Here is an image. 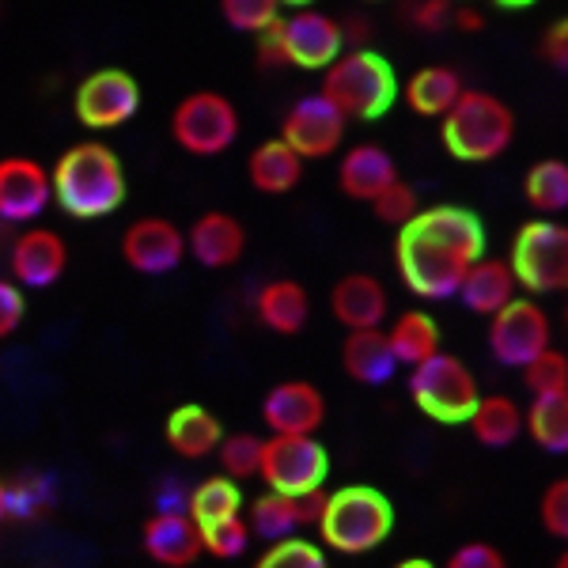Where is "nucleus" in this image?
<instances>
[{"instance_id":"1","label":"nucleus","mask_w":568,"mask_h":568,"mask_svg":"<svg viewBox=\"0 0 568 568\" xmlns=\"http://www.w3.org/2000/svg\"><path fill=\"white\" fill-rule=\"evenodd\" d=\"M485 254L481 220L463 205L420 209L394 240L398 277L417 300H455L474 262Z\"/></svg>"},{"instance_id":"2","label":"nucleus","mask_w":568,"mask_h":568,"mask_svg":"<svg viewBox=\"0 0 568 568\" xmlns=\"http://www.w3.org/2000/svg\"><path fill=\"white\" fill-rule=\"evenodd\" d=\"M50 190L53 201L65 209V216L99 220L125 205L130 182H125V168L114 149L99 141H80L58 155L50 171Z\"/></svg>"},{"instance_id":"3","label":"nucleus","mask_w":568,"mask_h":568,"mask_svg":"<svg viewBox=\"0 0 568 568\" xmlns=\"http://www.w3.org/2000/svg\"><path fill=\"white\" fill-rule=\"evenodd\" d=\"M315 527L326 549L361 557L390 538L394 504L387 500V493L372 489V485H342V489L323 497V511H318Z\"/></svg>"},{"instance_id":"4","label":"nucleus","mask_w":568,"mask_h":568,"mask_svg":"<svg viewBox=\"0 0 568 568\" xmlns=\"http://www.w3.org/2000/svg\"><path fill=\"white\" fill-rule=\"evenodd\" d=\"M439 136H444V149L452 160L489 163L516 141V114L493 91L463 88L455 106L439 118Z\"/></svg>"},{"instance_id":"5","label":"nucleus","mask_w":568,"mask_h":568,"mask_svg":"<svg viewBox=\"0 0 568 568\" xmlns=\"http://www.w3.org/2000/svg\"><path fill=\"white\" fill-rule=\"evenodd\" d=\"M323 95L345 114V122H375L398 99V77L383 53L356 45L349 53H337L334 65L323 69Z\"/></svg>"},{"instance_id":"6","label":"nucleus","mask_w":568,"mask_h":568,"mask_svg":"<svg viewBox=\"0 0 568 568\" xmlns=\"http://www.w3.org/2000/svg\"><path fill=\"white\" fill-rule=\"evenodd\" d=\"M409 398L414 406L436 425H466V417L474 414L481 398V387L474 379V372L466 368L459 356L452 353H433L428 361H420L409 368Z\"/></svg>"},{"instance_id":"7","label":"nucleus","mask_w":568,"mask_h":568,"mask_svg":"<svg viewBox=\"0 0 568 568\" xmlns=\"http://www.w3.org/2000/svg\"><path fill=\"white\" fill-rule=\"evenodd\" d=\"M508 270L516 284L530 296H549V292L568 288V227L549 216L527 220L511 240Z\"/></svg>"},{"instance_id":"8","label":"nucleus","mask_w":568,"mask_h":568,"mask_svg":"<svg viewBox=\"0 0 568 568\" xmlns=\"http://www.w3.org/2000/svg\"><path fill=\"white\" fill-rule=\"evenodd\" d=\"M171 136L190 155H220L240 141V110L220 91H190L171 114Z\"/></svg>"},{"instance_id":"9","label":"nucleus","mask_w":568,"mask_h":568,"mask_svg":"<svg viewBox=\"0 0 568 568\" xmlns=\"http://www.w3.org/2000/svg\"><path fill=\"white\" fill-rule=\"evenodd\" d=\"M258 478L281 497H307L329 478V455L315 436H270L262 439Z\"/></svg>"},{"instance_id":"10","label":"nucleus","mask_w":568,"mask_h":568,"mask_svg":"<svg viewBox=\"0 0 568 568\" xmlns=\"http://www.w3.org/2000/svg\"><path fill=\"white\" fill-rule=\"evenodd\" d=\"M270 34L281 50V65L304 69V72L334 65L337 53H345L342 23L326 12H315V8H296L292 16L273 23Z\"/></svg>"},{"instance_id":"11","label":"nucleus","mask_w":568,"mask_h":568,"mask_svg":"<svg viewBox=\"0 0 568 568\" xmlns=\"http://www.w3.org/2000/svg\"><path fill=\"white\" fill-rule=\"evenodd\" d=\"M72 110H77L80 125L95 133L122 130L141 110V84L125 69H99L80 80L77 95H72Z\"/></svg>"},{"instance_id":"12","label":"nucleus","mask_w":568,"mask_h":568,"mask_svg":"<svg viewBox=\"0 0 568 568\" xmlns=\"http://www.w3.org/2000/svg\"><path fill=\"white\" fill-rule=\"evenodd\" d=\"M345 130H349V122H345V114L329 103L323 91L296 99V103L288 106V114L281 118V141L304 163L334 155L342 149Z\"/></svg>"},{"instance_id":"13","label":"nucleus","mask_w":568,"mask_h":568,"mask_svg":"<svg viewBox=\"0 0 568 568\" xmlns=\"http://www.w3.org/2000/svg\"><path fill=\"white\" fill-rule=\"evenodd\" d=\"M489 349L504 368H527L538 353L549 349V315L535 300L516 296L489 318Z\"/></svg>"},{"instance_id":"14","label":"nucleus","mask_w":568,"mask_h":568,"mask_svg":"<svg viewBox=\"0 0 568 568\" xmlns=\"http://www.w3.org/2000/svg\"><path fill=\"white\" fill-rule=\"evenodd\" d=\"M122 258L141 277H168L186 262V232L168 216H141L125 227Z\"/></svg>"},{"instance_id":"15","label":"nucleus","mask_w":568,"mask_h":568,"mask_svg":"<svg viewBox=\"0 0 568 568\" xmlns=\"http://www.w3.org/2000/svg\"><path fill=\"white\" fill-rule=\"evenodd\" d=\"M53 201L50 171L31 155L0 160V220L4 224H34Z\"/></svg>"},{"instance_id":"16","label":"nucleus","mask_w":568,"mask_h":568,"mask_svg":"<svg viewBox=\"0 0 568 568\" xmlns=\"http://www.w3.org/2000/svg\"><path fill=\"white\" fill-rule=\"evenodd\" d=\"M262 420L270 436H315L326 420V398L315 383L284 379L262 398Z\"/></svg>"},{"instance_id":"17","label":"nucleus","mask_w":568,"mask_h":568,"mask_svg":"<svg viewBox=\"0 0 568 568\" xmlns=\"http://www.w3.org/2000/svg\"><path fill=\"white\" fill-rule=\"evenodd\" d=\"M8 265L20 288H53L69 270V246L50 227H27L8 251Z\"/></svg>"},{"instance_id":"18","label":"nucleus","mask_w":568,"mask_h":568,"mask_svg":"<svg viewBox=\"0 0 568 568\" xmlns=\"http://www.w3.org/2000/svg\"><path fill=\"white\" fill-rule=\"evenodd\" d=\"M186 254L205 270H227L246 254V227L224 209L201 213L186 232Z\"/></svg>"},{"instance_id":"19","label":"nucleus","mask_w":568,"mask_h":568,"mask_svg":"<svg viewBox=\"0 0 568 568\" xmlns=\"http://www.w3.org/2000/svg\"><path fill=\"white\" fill-rule=\"evenodd\" d=\"M390 296L379 277L372 273H345L329 288V315L345 329H379L387 323Z\"/></svg>"},{"instance_id":"20","label":"nucleus","mask_w":568,"mask_h":568,"mask_svg":"<svg viewBox=\"0 0 568 568\" xmlns=\"http://www.w3.org/2000/svg\"><path fill=\"white\" fill-rule=\"evenodd\" d=\"M326 493H307V497H281V493L265 489L258 500L251 504V535L265 538V542H281V538H296V530L315 527L318 511H323Z\"/></svg>"},{"instance_id":"21","label":"nucleus","mask_w":568,"mask_h":568,"mask_svg":"<svg viewBox=\"0 0 568 568\" xmlns=\"http://www.w3.org/2000/svg\"><path fill=\"white\" fill-rule=\"evenodd\" d=\"M141 546L155 565L163 568H190L201 549V530L186 511H155L141 527Z\"/></svg>"},{"instance_id":"22","label":"nucleus","mask_w":568,"mask_h":568,"mask_svg":"<svg viewBox=\"0 0 568 568\" xmlns=\"http://www.w3.org/2000/svg\"><path fill=\"white\" fill-rule=\"evenodd\" d=\"M163 439H168V447L179 455V459H209V455H216L220 439H224V425H220V417L213 409L197 406V402H182L168 414V425H163Z\"/></svg>"},{"instance_id":"23","label":"nucleus","mask_w":568,"mask_h":568,"mask_svg":"<svg viewBox=\"0 0 568 568\" xmlns=\"http://www.w3.org/2000/svg\"><path fill=\"white\" fill-rule=\"evenodd\" d=\"M394 179H398V163L383 144H353L337 168V186L353 201H375Z\"/></svg>"},{"instance_id":"24","label":"nucleus","mask_w":568,"mask_h":568,"mask_svg":"<svg viewBox=\"0 0 568 568\" xmlns=\"http://www.w3.org/2000/svg\"><path fill=\"white\" fill-rule=\"evenodd\" d=\"M516 292H519V284H516V277H511L508 262L481 254V258L466 270V277H463L455 296L463 300V307L470 311V315L493 318L500 307H508L511 300H516Z\"/></svg>"},{"instance_id":"25","label":"nucleus","mask_w":568,"mask_h":568,"mask_svg":"<svg viewBox=\"0 0 568 568\" xmlns=\"http://www.w3.org/2000/svg\"><path fill=\"white\" fill-rule=\"evenodd\" d=\"M342 368L349 379L364 383V387H383L394 379L398 361L390 353L387 329H349L342 342Z\"/></svg>"},{"instance_id":"26","label":"nucleus","mask_w":568,"mask_h":568,"mask_svg":"<svg viewBox=\"0 0 568 568\" xmlns=\"http://www.w3.org/2000/svg\"><path fill=\"white\" fill-rule=\"evenodd\" d=\"M254 315H258V323L265 329H273V334L296 337L311 318V296L304 284L292 277L270 281V284H262L258 296H254Z\"/></svg>"},{"instance_id":"27","label":"nucleus","mask_w":568,"mask_h":568,"mask_svg":"<svg viewBox=\"0 0 568 568\" xmlns=\"http://www.w3.org/2000/svg\"><path fill=\"white\" fill-rule=\"evenodd\" d=\"M466 428L489 452H504L524 436V406L511 394H481L474 414L466 417Z\"/></svg>"},{"instance_id":"28","label":"nucleus","mask_w":568,"mask_h":568,"mask_svg":"<svg viewBox=\"0 0 568 568\" xmlns=\"http://www.w3.org/2000/svg\"><path fill=\"white\" fill-rule=\"evenodd\" d=\"M246 179H251V186L258 190V194H273V197L288 194V190H296L300 179H304V160H300L281 136H270V141H262L258 149L251 152V160H246Z\"/></svg>"},{"instance_id":"29","label":"nucleus","mask_w":568,"mask_h":568,"mask_svg":"<svg viewBox=\"0 0 568 568\" xmlns=\"http://www.w3.org/2000/svg\"><path fill=\"white\" fill-rule=\"evenodd\" d=\"M463 95V77L452 65H425L402 84V99L417 118H444Z\"/></svg>"},{"instance_id":"30","label":"nucleus","mask_w":568,"mask_h":568,"mask_svg":"<svg viewBox=\"0 0 568 568\" xmlns=\"http://www.w3.org/2000/svg\"><path fill=\"white\" fill-rule=\"evenodd\" d=\"M387 342L398 368H414V364L439 353V326L428 311H402L387 329Z\"/></svg>"},{"instance_id":"31","label":"nucleus","mask_w":568,"mask_h":568,"mask_svg":"<svg viewBox=\"0 0 568 568\" xmlns=\"http://www.w3.org/2000/svg\"><path fill=\"white\" fill-rule=\"evenodd\" d=\"M527 436L542 447L546 455L568 452V394H535L524 409Z\"/></svg>"},{"instance_id":"32","label":"nucleus","mask_w":568,"mask_h":568,"mask_svg":"<svg viewBox=\"0 0 568 568\" xmlns=\"http://www.w3.org/2000/svg\"><path fill=\"white\" fill-rule=\"evenodd\" d=\"M186 516L194 519L197 530L201 527H213V524H224L232 516H243V489L240 481L232 478H205L190 489L186 497Z\"/></svg>"},{"instance_id":"33","label":"nucleus","mask_w":568,"mask_h":568,"mask_svg":"<svg viewBox=\"0 0 568 568\" xmlns=\"http://www.w3.org/2000/svg\"><path fill=\"white\" fill-rule=\"evenodd\" d=\"M524 197L535 213L554 220L568 209V163L565 160H538L524 175Z\"/></svg>"},{"instance_id":"34","label":"nucleus","mask_w":568,"mask_h":568,"mask_svg":"<svg viewBox=\"0 0 568 568\" xmlns=\"http://www.w3.org/2000/svg\"><path fill=\"white\" fill-rule=\"evenodd\" d=\"M220 455V470L224 478L243 481V478H258V463H262V436L254 433H224L216 447Z\"/></svg>"},{"instance_id":"35","label":"nucleus","mask_w":568,"mask_h":568,"mask_svg":"<svg viewBox=\"0 0 568 568\" xmlns=\"http://www.w3.org/2000/svg\"><path fill=\"white\" fill-rule=\"evenodd\" d=\"M254 568H329L326 549L311 538H281L262 549Z\"/></svg>"},{"instance_id":"36","label":"nucleus","mask_w":568,"mask_h":568,"mask_svg":"<svg viewBox=\"0 0 568 568\" xmlns=\"http://www.w3.org/2000/svg\"><path fill=\"white\" fill-rule=\"evenodd\" d=\"M220 16L232 31L258 39L262 31H270L281 20V4L277 0H220Z\"/></svg>"},{"instance_id":"37","label":"nucleus","mask_w":568,"mask_h":568,"mask_svg":"<svg viewBox=\"0 0 568 568\" xmlns=\"http://www.w3.org/2000/svg\"><path fill=\"white\" fill-rule=\"evenodd\" d=\"M519 375H524L530 398L535 394H568V356L554 349V345L546 353H538L527 368H519Z\"/></svg>"},{"instance_id":"38","label":"nucleus","mask_w":568,"mask_h":568,"mask_svg":"<svg viewBox=\"0 0 568 568\" xmlns=\"http://www.w3.org/2000/svg\"><path fill=\"white\" fill-rule=\"evenodd\" d=\"M251 546V527H246V516H232L224 524L201 527V549L216 561H235V557L246 554Z\"/></svg>"},{"instance_id":"39","label":"nucleus","mask_w":568,"mask_h":568,"mask_svg":"<svg viewBox=\"0 0 568 568\" xmlns=\"http://www.w3.org/2000/svg\"><path fill=\"white\" fill-rule=\"evenodd\" d=\"M420 209H425V205H420L417 190L409 186V182H402V179H394L390 186L372 201V213L379 216L383 224H390V227H406L409 220L420 213Z\"/></svg>"},{"instance_id":"40","label":"nucleus","mask_w":568,"mask_h":568,"mask_svg":"<svg viewBox=\"0 0 568 568\" xmlns=\"http://www.w3.org/2000/svg\"><path fill=\"white\" fill-rule=\"evenodd\" d=\"M50 504V489H45V478H34V474H27V478H16L8 481V519L12 516H39V511Z\"/></svg>"},{"instance_id":"41","label":"nucleus","mask_w":568,"mask_h":568,"mask_svg":"<svg viewBox=\"0 0 568 568\" xmlns=\"http://www.w3.org/2000/svg\"><path fill=\"white\" fill-rule=\"evenodd\" d=\"M538 519H542V530L549 538H568V481L565 478L549 481L542 489Z\"/></svg>"},{"instance_id":"42","label":"nucleus","mask_w":568,"mask_h":568,"mask_svg":"<svg viewBox=\"0 0 568 568\" xmlns=\"http://www.w3.org/2000/svg\"><path fill=\"white\" fill-rule=\"evenodd\" d=\"M406 12H409V23H414L417 31H425V34L447 31L452 20H455L452 0H409Z\"/></svg>"},{"instance_id":"43","label":"nucleus","mask_w":568,"mask_h":568,"mask_svg":"<svg viewBox=\"0 0 568 568\" xmlns=\"http://www.w3.org/2000/svg\"><path fill=\"white\" fill-rule=\"evenodd\" d=\"M444 568H508L504 554L489 542H463L459 549H452Z\"/></svg>"},{"instance_id":"44","label":"nucleus","mask_w":568,"mask_h":568,"mask_svg":"<svg viewBox=\"0 0 568 568\" xmlns=\"http://www.w3.org/2000/svg\"><path fill=\"white\" fill-rule=\"evenodd\" d=\"M23 315H27L23 288L16 281L0 277V337H12L23 326Z\"/></svg>"},{"instance_id":"45","label":"nucleus","mask_w":568,"mask_h":568,"mask_svg":"<svg viewBox=\"0 0 568 568\" xmlns=\"http://www.w3.org/2000/svg\"><path fill=\"white\" fill-rule=\"evenodd\" d=\"M542 61L546 65H554V69H568V23L565 20H557L549 31L542 34Z\"/></svg>"},{"instance_id":"46","label":"nucleus","mask_w":568,"mask_h":568,"mask_svg":"<svg viewBox=\"0 0 568 568\" xmlns=\"http://www.w3.org/2000/svg\"><path fill=\"white\" fill-rule=\"evenodd\" d=\"M455 27H459V31H481L485 27V20H481V12H474V8H459V12H455V20H452Z\"/></svg>"},{"instance_id":"47","label":"nucleus","mask_w":568,"mask_h":568,"mask_svg":"<svg viewBox=\"0 0 568 568\" xmlns=\"http://www.w3.org/2000/svg\"><path fill=\"white\" fill-rule=\"evenodd\" d=\"M497 8H504V12H519V8H530L538 4V0H493Z\"/></svg>"},{"instance_id":"48","label":"nucleus","mask_w":568,"mask_h":568,"mask_svg":"<svg viewBox=\"0 0 568 568\" xmlns=\"http://www.w3.org/2000/svg\"><path fill=\"white\" fill-rule=\"evenodd\" d=\"M394 568H439V565H433L428 557H406V561H398Z\"/></svg>"},{"instance_id":"49","label":"nucleus","mask_w":568,"mask_h":568,"mask_svg":"<svg viewBox=\"0 0 568 568\" xmlns=\"http://www.w3.org/2000/svg\"><path fill=\"white\" fill-rule=\"evenodd\" d=\"M8 519V481L0 478V524Z\"/></svg>"},{"instance_id":"50","label":"nucleus","mask_w":568,"mask_h":568,"mask_svg":"<svg viewBox=\"0 0 568 568\" xmlns=\"http://www.w3.org/2000/svg\"><path fill=\"white\" fill-rule=\"evenodd\" d=\"M277 4H288V8H311L315 0H277Z\"/></svg>"},{"instance_id":"51","label":"nucleus","mask_w":568,"mask_h":568,"mask_svg":"<svg viewBox=\"0 0 568 568\" xmlns=\"http://www.w3.org/2000/svg\"><path fill=\"white\" fill-rule=\"evenodd\" d=\"M557 568H568V557L561 554V557H557Z\"/></svg>"}]
</instances>
